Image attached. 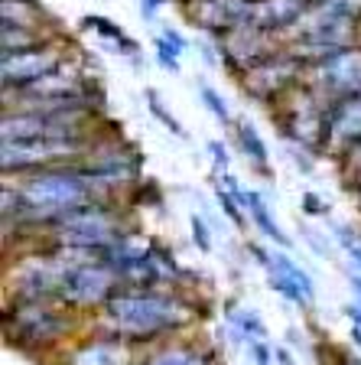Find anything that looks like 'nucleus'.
<instances>
[{
    "label": "nucleus",
    "mask_w": 361,
    "mask_h": 365,
    "mask_svg": "<svg viewBox=\"0 0 361 365\" xmlns=\"http://www.w3.org/2000/svg\"><path fill=\"white\" fill-rule=\"evenodd\" d=\"M196 319V304L176 290L120 287L101 307L98 329L120 336L130 346H157L166 336L182 333Z\"/></svg>",
    "instance_id": "1"
},
{
    "label": "nucleus",
    "mask_w": 361,
    "mask_h": 365,
    "mask_svg": "<svg viewBox=\"0 0 361 365\" xmlns=\"http://www.w3.org/2000/svg\"><path fill=\"white\" fill-rule=\"evenodd\" d=\"M7 339L23 349H53L75 329V310L59 300H7Z\"/></svg>",
    "instance_id": "2"
},
{
    "label": "nucleus",
    "mask_w": 361,
    "mask_h": 365,
    "mask_svg": "<svg viewBox=\"0 0 361 365\" xmlns=\"http://www.w3.org/2000/svg\"><path fill=\"white\" fill-rule=\"evenodd\" d=\"M91 137H26V140H4L0 147V167L4 173L26 176L49 167H68L82 163L91 153Z\"/></svg>",
    "instance_id": "3"
},
{
    "label": "nucleus",
    "mask_w": 361,
    "mask_h": 365,
    "mask_svg": "<svg viewBox=\"0 0 361 365\" xmlns=\"http://www.w3.org/2000/svg\"><path fill=\"white\" fill-rule=\"evenodd\" d=\"M46 232H49V242L105 251V248H111L117 238L127 235V225H124V215H120L105 196V199H95V202L82 205V209L66 212L59 222H53V225L46 228Z\"/></svg>",
    "instance_id": "4"
},
{
    "label": "nucleus",
    "mask_w": 361,
    "mask_h": 365,
    "mask_svg": "<svg viewBox=\"0 0 361 365\" xmlns=\"http://www.w3.org/2000/svg\"><path fill=\"white\" fill-rule=\"evenodd\" d=\"M120 290L117 274L111 271L105 258L98 261H82V264H66L59 281V304H66L68 310H101Z\"/></svg>",
    "instance_id": "5"
},
{
    "label": "nucleus",
    "mask_w": 361,
    "mask_h": 365,
    "mask_svg": "<svg viewBox=\"0 0 361 365\" xmlns=\"http://www.w3.org/2000/svg\"><path fill=\"white\" fill-rule=\"evenodd\" d=\"M303 85H309L325 105L361 95V46H345V49H335L325 59L309 62Z\"/></svg>",
    "instance_id": "6"
},
{
    "label": "nucleus",
    "mask_w": 361,
    "mask_h": 365,
    "mask_svg": "<svg viewBox=\"0 0 361 365\" xmlns=\"http://www.w3.org/2000/svg\"><path fill=\"white\" fill-rule=\"evenodd\" d=\"M68 46L59 43V39H43L36 46H26V49H16V53H7L4 62H0V76H4V95H14V91L30 88L33 82L46 78L49 72L68 62Z\"/></svg>",
    "instance_id": "7"
},
{
    "label": "nucleus",
    "mask_w": 361,
    "mask_h": 365,
    "mask_svg": "<svg viewBox=\"0 0 361 365\" xmlns=\"http://www.w3.org/2000/svg\"><path fill=\"white\" fill-rule=\"evenodd\" d=\"M303 76H306V62L286 46V49H273L244 72V88L261 101H280L303 82Z\"/></svg>",
    "instance_id": "8"
},
{
    "label": "nucleus",
    "mask_w": 361,
    "mask_h": 365,
    "mask_svg": "<svg viewBox=\"0 0 361 365\" xmlns=\"http://www.w3.org/2000/svg\"><path fill=\"white\" fill-rule=\"evenodd\" d=\"M358 144H361V95H352V98L329 105V111H325L323 150L339 160H348V153Z\"/></svg>",
    "instance_id": "9"
},
{
    "label": "nucleus",
    "mask_w": 361,
    "mask_h": 365,
    "mask_svg": "<svg viewBox=\"0 0 361 365\" xmlns=\"http://www.w3.org/2000/svg\"><path fill=\"white\" fill-rule=\"evenodd\" d=\"M134 346L124 342L120 336L98 329V336L75 342L72 349H66L59 365H134Z\"/></svg>",
    "instance_id": "10"
},
{
    "label": "nucleus",
    "mask_w": 361,
    "mask_h": 365,
    "mask_svg": "<svg viewBox=\"0 0 361 365\" xmlns=\"http://www.w3.org/2000/svg\"><path fill=\"white\" fill-rule=\"evenodd\" d=\"M134 365H215L211 356L192 342H182V339H173V342H157L150 352H143Z\"/></svg>",
    "instance_id": "11"
},
{
    "label": "nucleus",
    "mask_w": 361,
    "mask_h": 365,
    "mask_svg": "<svg viewBox=\"0 0 361 365\" xmlns=\"http://www.w3.org/2000/svg\"><path fill=\"white\" fill-rule=\"evenodd\" d=\"M234 140H238L241 153L248 157L251 170H257L261 176H267L271 180L273 170H271V150H267V144H263L261 130L254 128V121H248V118H238L234 121Z\"/></svg>",
    "instance_id": "12"
},
{
    "label": "nucleus",
    "mask_w": 361,
    "mask_h": 365,
    "mask_svg": "<svg viewBox=\"0 0 361 365\" xmlns=\"http://www.w3.org/2000/svg\"><path fill=\"white\" fill-rule=\"evenodd\" d=\"M244 209H248V219L254 222V228L271 245H277V248H290V245H293L290 238L283 235V228L277 225V219H273V212H271V205L263 202V196L257 190H248V202H244Z\"/></svg>",
    "instance_id": "13"
},
{
    "label": "nucleus",
    "mask_w": 361,
    "mask_h": 365,
    "mask_svg": "<svg viewBox=\"0 0 361 365\" xmlns=\"http://www.w3.org/2000/svg\"><path fill=\"white\" fill-rule=\"evenodd\" d=\"M228 323H231V329H238V333L244 336L248 342H254V339H267V336H271V329H267L263 317L254 310V307L228 304Z\"/></svg>",
    "instance_id": "14"
},
{
    "label": "nucleus",
    "mask_w": 361,
    "mask_h": 365,
    "mask_svg": "<svg viewBox=\"0 0 361 365\" xmlns=\"http://www.w3.org/2000/svg\"><path fill=\"white\" fill-rule=\"evenodd\" d=\"M4 26H30V30H39V23L46 20V10L39 7L36 0H4Z\"/></svg>",
    "instance_id": "15"
},
{
    "label": "nucleus",
    "mask_w": 361,
    "mask_h": 365,
    "mask_svg": "<svg viewBox=\"0 0 361 365\" xmlns=\"http://www.w3.org/2000/svg\"><path fill=\"white\" fill-rule=\"evenodd\" d=\"M329 238L342 248V255L348 258V264L361 274V235H358V228L348 225V222H332L329 219Z\"/></svg>",
    "instance_id": "16"
},
{
    "label": "nucleus",
    "mask_w": 361,
    "mask_h": 365,
    "mask_svg": "<svg viewBox=\"0 0 361 365\" xmlns=\"http://www.w3.org/2000/svg\"><path fill=\"white\" fill-rule=\"evenodd\" d=\"M273 267H277V271H283L286 277H290V281H293L296 287L309 297V304H316V281H313V274L303 271V267L296 264L290 255H286V248L283 251H273Z\"/></svg>",
    "instance_id": "17"
},
{
    "label": "nucleus",
    "mask_w": 361,
    "mask_h": 365,
    "mask_svg": "<svg viewBox=\"0 0 361 365\" xmlns=\"http://www.w3.org/2000/svg\"><path fill=\"white\" fill-rule=\"evenodd\" d=\"M263 274H267V284H271V290H273V294H280V297H283V300H290V304H296V307H313V304H309V297L303 294V290L296 287V284L290 281V277H286L283 271H277V267L271 264V267H267V271H263Z\"/></svg>",
    "instance_id": "18"
},
{
    "label": "nucleus",
    "mask_w": 361,
    "mask_h": 365,
    "mask_svg": "<svg viewBox=\"0 0 361 365\" xmlns=\"http://www.w3.org/2000/svg\"><path fill=\"white\" fill-rule=\"evenodd\" d=\"M199 95H202V105L209 108V114L215 121L225 124V128H234V118H231V111H228V105H225L219 88H211L209 82H199Z\"/></svg>",
    "instance_id": "19"
},
{
    "label": "nucleus",
    "mask_w": 361,
    "mask_h": 365,
    "mask_svg": "<svg viewBox=\"0 0 361 365\" xmlns=\"http://www.w3.org/2000/svg\"><path fill=\"white\" fill-rule=\"evenodd\" d=\"M215 196H219V205H221V212H225V219L231 222L234 228L248 225V209H244V202H241L234 192H228L221 182H215Z\"/></svg>",
    "instance_id": "20"
},
{
    "label": "nucleus",
    "mask_w": 361,
    "mask_h": 365,
    "mask_svg": "<svg viewBox=\"0 0 361 365\" xmlns=\"http://www.w3.org/2000/svg\"><path fill=\"white\" fill-rule=\"evenodd\" d=\"M82 26L105 39H111V43H124V39H127V33L120 30L114 20H108V16H82Z\"/></svg>",
    "instance_id": "21"
},
{
    "label": "nucleus",
    "mask_w": 361,
    "mask_h": 365,
    "mask_svg": "<svg viewBox=\"0 0 361 365\" xmlns=\"http://www.w3.org/2000/svg\"><path fill=\"white\" fill-rule=\"evenodd\" d=\"M147 108H150V114L153 118H157V121H163L166 128H169V134H176V137H186V130H182V124L176 121L173 114L166 111V105L163 101H159V95L153 88H147Z\"/></svg>",
    "instance_id": "22"
},
{
    "label": "nucleus",
    "mask_w": 361,
    "mask_h": 365,
    "mask_svg": "<svg viewBox=\"0 0 361 365\" xmlns=\"http://www.w3.org/2000/svg\"><path fill=\"white\" fill-rule=\"evenodd\" d=\"M189 228H192V245H196V248L202 251V255H209L211 245H215V242H211V228H209V222H205L199 212H192V215H189Z\"/></svg>",
    "instance_id": "23"
},
{
    "label": "nucleus",
    "mask_w": 361,
    "mask_h": 365,
    "mask_svg": "<svg viewBox=\"0 0 361 365\" xmlns=\"http://www.w3.org/2000/svg\"><path fill=\"white\" fill-rule=\"evenodd\" d=\"M313 4L329 10V14H339V16H348V20L361 23V0H313Z\"/></svg>",
    "instance_id": "24"
},
{
    "label": "nucleus",
    "mask_w": 361,
    "mask_h": 365,
    "mask_svg": "<svg viewBox=\"0 0 361 365\" xmlns=\"http://www.w3.org/2000/svg\"><path fill=\"white\" fill-rule=\"evenodd\" d=\"M179 56L182 53L169 43V39H163V36L157 39V62L166 68V72H179Z\"/></svg>",
    "instance_id": "25"
},
{
    "label": "nucleus",
    "mask_w": 361,
    "mask_h": 365,
    "mask_svg": "<svg viewBox=\"0 0 361 365\" xmlns=\"http://www.w3.org/2000/svg\"><path fill=\"white\" fill-rule=\"evenodd\" d=\"M248 352H251V362H254V365H273V362H277V356H273V346L267 339L248 342Z\"/></svg>",
    "instance_id": "26"
},
{
    "label": "nucleus",
    "mask_w": 361,
    "mask_h": 365,
    "mask_svg": "<svg viewBox=\"0 0 361 365\" xmlns=\"http://www.w3.org/2000/svg\"><path fill=\"white\" fill-rule=\"evenodd\" d=\"M345 319H348V327H352V342L361 349V304L358 300L345 307Z\"/></svg>",
    "instance_id": "27"
},
{
    "label": "nucleus",
    "mask_w": 361,
    "mask_h": 365,
    "mask_svg": "<svg viewBox=\"0 0 361 365\" xmlns=\"http://www.w3.org/2000/svg\"><path fill=\"white\" fill-rule=\"evenodd\" d=\"M209 153H211V160H215V173H225V170L231 167V157H228V147L221 144V140H211V144H209Z\"/></svg>",
    "instance_id": "28"
},
{
    "label": "nucleus",
    "mask_w": 361,
    "mask_h": 365,
    "mask_svg": "<svg viewBox=\"0 0 361 365\" xmlns=\"http://www.w3.org/2000/svg\"><path fill=\"white\" fill-rule=\"evenodd\" d=\"M248 255L257 261V267H261V271H267V267L273 264V251L263 248L261 242H248Z\"/></svg>",
    "instance_id": "29"
},
{
    "label": "nucleus",
    "mask_w": 361,
    "mask_h": 365,
    "mask_svg": "<svg viewBox=\"0 0 361 365\" xmlns=\"http://www.w3.org/2000/svg\"><path fill=\"white\" fill-rule=\"evenodd\" d=\"M303 212L306 215H329V209H325L323 196H316V192H303Z\"/></svg>",
    "instance_id": "30"
},
{
    "label": "nucleus",
    "mask_w": 361,
    "mask_h": 365,
    "mask_svg": "<svg viewBox=\"0 0 361 365\" xmlns=\"http://www.w3.org/2000/svg\"><path fill=\"white\" fill-rule=\"evenodd\" d=\"M303 238H306V245L316 251V255H329V245L323 242V235H319L316 228H303Z\"/></svg>",
    "instance_id": "31"
},
{
    "label": "nucleus",
    "mask_w": 361,
    "mask_h": 365,
    "mask_svg": "<svg viewBox=\"0 0 361 365\" xmlns=\"http://www.w3.org/2000/svg\"><path fill=\"white\" fill-rule=\"evenodd\" d=\"M169 0H140V16L147 23L150 20H157V14H159V7H166Z\"/></svg>",
    "instance_id": "32"
},
{
    "label": "nucleus",
    "mask_w": 361,
    "mask_h": 365,
    "mask_svg": "<svg viewBox=\"0 0 361 365\" xmlns=\"http://www.w3.org/2000/svg\"><path fill=\"white\" fill-rule=\"evenodd\" d=\"M159 36H163V39H169V43H173L176 49H179V53H186V49H189L186 36H182L179 30H173V26H163V33H159Z\"/></svg>",
    "instance_id": "33"
},
{
    "label": "nucleus",
    "mask_w": 361,
    "mask_h": 365,
    "mask_svg": "<svg viewBox=\"0 0 361 365\" xmlns=\"http://www.w3.org/2000/svg\"><path fill=\"white\" fill-rule=\"evenodd\" d=\"M345 167H348V173H352V176H358V180H361V144H358V147H355V150H352V153H348V160H345Z\"/></svg>",
    "instance_id": "34"
},
{
    "label": "nucleus",
    "mask_w": 361,
    "mask_h": 365,
    "mask_svg": "<svg viewBox=\"0 0 361 365\" xmlns=\"http://www.w3.org/2000/svg\"><path fill=\"white\" fill-rule=\"evenodd\" d=\"M273 356H277V365H296L293 352L286 349V346H273Z\"/></svg>",
    "instance_id": "35"
},
{
    "label": "nucleus",
    "mask_w": 361,
    "mask_h": 365,
    "mask_svg": "<svg viewBox=\"0 0 361 365\" xmlns=\"http://www.w3.org/2000/svg\"><path fill=\"white\" fill-rule=\"evenodd\" d=\"M352 290H355V300L361 304V274H358V271L352 274Z\"/></svg>",
    "instance_id": "36"
},
{
    "label": "nucleus",
    "mask_w": 361,
    "mask_h": 365,
    "mask_svg": "<svg viewBox=\"0 0 361 365\" xmlns=\"http://www.w3.org/2000/svg\"><path fill=\"white\" fill-rule=\"evenodd\" d=\"M345 365H361V359H345Z\"/></svg>",
    "instance_id": "37"
},
{
    "label": "nucleus",
    "mask_w": 361,
    "mask_h": 365,
    "mask_svg": "<svg viewBox=\"0 0 361 365\" xmlns=\"http://www.w3.org/2000/svg\"><path fill=\"white\" fill-rule=\"evenodd\" d=\"M309 4H313V0H309Z\"/></svg>",
    "instance_id": "38"
}]
</instances>
